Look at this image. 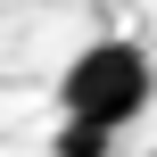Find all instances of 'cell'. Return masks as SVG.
Instances as JSON below:
<instances>
[{"label": "cell", "mask_w": 157, "mask_h": 157, "mask_svg": "<svg viewBox=\"0 0 157 157\" xmlns=\"http://www.w3.org/2000/svg\"><path fill=\"white\" fill-rule=\"evenodd\" d=\"M149 50L141 41H91V50H75V66H66V83H58V108L66 116H91V124H108V132H124L141 108H149Z\"/></svg>", "instance_id": "cell-1"}, {"label": "cell", "mask_w": 157, "mask_h": 157, "mask_svg": "<svg viewBox=\"0 0 157 157\" xmlns=\"http://www.w3.org/2000/svg\"><path fill=\"white\" fill-rule=\"evenodd\" d=\"M108 149H116L108 124H91V116H66L58 124V157H108Z\"/></svg>", "instance_id": "cell-2"}]
</instances>
